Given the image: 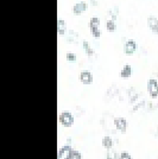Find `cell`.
<instances>
[{"label":"cell","instance_id":"6da1fadb","mask_svg":"<svg viewBox=\"0 0 158 159\" xmlns=\"http://www.w3.org/2000/svg\"><path fill=\"white\" fill-rule=\"evenodd\" d=\"M59 124L64 127H72L74 125V116L69 112H63L58 116Z\"/></svg>","mask_w":158,"mask_h":159},{"label":"cell","instance_id":"7a4b0ae2","mask_svg":"<svg viewBox=\"0 0 158 159\" xmlns=\"http://www.w3.org/2000/svg\"><path fill=\"white\" fill-rule=\"evenodd\" d=\"M147 92L151 98H157L158 96V82L156 80H149L147 82Z\"/></svg>","mask_w":158,"mask_h":159},{"label":"cell","instance_id":"3957f363","mask_svg":"<svg viewBox=\"0 0 158 159\" xmlns=\"http://www.w3.org/2000/svg\"><path fill=\"white\" fill-rule=\"evenodd\" d=\"M72 148L70 147V145H64L59 148L58 154H57V159H70L72 156Z\"/></svg>","mask_w":158,"mask_h":159},{"label":"cell","instance_id":"277c9868","mask_svg":"<svg viewBox=\"0 0 158 159\" xmlns=\"http://www.w3.org/2000/svg\"><path fill=\"white\" fill-rule=\"evenodd\" d=\"M114 125L121 133H126L127 129V121L125 118H115L114 119Z\"/></svg>","mask_w":158,"mask_h":159},{"label":"cell","instance_id":"5b68a950","mask_svg":"<svg viewBox=\"0 0 158 159\" xmlns=\"http://www.w3.org/2000/svg\"><path fill=\"white\" fill-rule=\"evenodd\" d=\"M99 25H100L99 18H92V19H91V30H92V34L94 37H96V38L100 37Z\"/></svg>","mask_w":158,"mask_h":159},{"label":"cell","instance_id":"8992f818","mask_svg":"<svg viewBox=\"0 0 158 159\" xmlns=\"http://www.w3.org/2000/svg\"><path fill=\"white\" fill-rule=\"evenodd\" d=\"M80 80L83 84H91L93 82V76L89 71H82L80 74Z\"/></svg>","mask_w":158,"mask_h":159},{"label":"cell","instance_id":"52a82bcc","mask_svg":"<svg viewBox=\"0 0 158 159\" xmlns=\"http://www.w3.org/2000/svg\"><path fill=\"white\" fill-rule=\"evenodd\" d=\"M147 25H149V27L151 29L153 32L158 34V19L157 18H155V17H149V18H147Z\"/></svg>","mask_w":158,"mask_h":159},{"label":"cell","instance_id":"ba28073f","mask_svg":"<svg viewBox=\"0 0 158 159\" xmlns=\"http://www.w3.org/2000/svg\"><path fill=\"white\" fill-rule=\"evenodd\" d=\"M136 48H137L136 42L133 39H128L125 45V52L127 53V55H131V53H133L136 51Z\"/></svg>","mask_w":158,"mask_h":159},{"label":"cell","instance_id":"9c48e42d","mask_svg":"<svg viewBox=\"0 0 158 159\" xmlns=\"http://www.w3.org/2000/svg\"><path fill=\"white\" fill-rule=\"evenodd\" d=\"M87 7H88L87 2H85V1H81V2L76 4V5L74 6V13L76 14V16H79V14H81V12H82V11L87 10Z\"/></svg>","mask_w":158,"mask_h":159},{"label":"cell","instance_id":"30bf717a","mask_svg":"<svg viewBox=\"0 0 158 159\" xmlns=\"http://www.w3.org/2000/svg\"><path fill=\"white\" fill-rule=\"evenodd\" d=\"M101 145L104 146L107 150H111L113 147V140L111 137H104L102 140H101Z\"/></svg>","mask_w":158,"mask_h":159},{"label":"cell","instance_id":"8fae6325","mask_svg":"<svg viewBox=\"0 0 158 159\" xmlns=\"http://www.w3.org/2000/svg\"><path fill=\"white\" fill-rule=\"evenodd\" d=\"M132 74V68L131 66H125L124 68H123V70L120 71V76L121 77H124V79H126V77H130Z\"/></svg>","mask_w":158,"mask_h":159},{"label":"cell","instance_id":"7c38bea8","mask_svg":"<svg viewBox=\"0 0 158 159\" xmlns=\"http://www.w3.org/2000/svg\"><path fill=\"white\" fill-rule=\"evenodd\" d=\"M57 30H58L59 34H63V33L66 32V24H64V21L62 19H59L57 21Z\"/></svg>","mask_w":158,"mask_h":159},{"label":"cell","instance_id":"4fadbf2b","mask_svg":"<svg viewBox=\"0 0 158 159\" xmlns=\"http://www.w3.org/2000/svg\"><path fill=\"white\" fill-rule=\"evenodd\" d=\"M119 156L120 154H118V153L115 152L114 150H108V153H107V158L106 159H119Z\"/></svg>","mask_w":158,"mask_h":159},{"label":"cell","instance_id":"5bb4252c","mask_svg":"<svg viewBox=\"0 0 158 159\" xmlns=\"http://www.w3.org/2000/svg\"><path fill=\"white\" fill-rule=\"evenodd\" d=\"M115 29H117V25H115L114 20H108V21H107V30H109V31H114Z\"/></svg>","mask_w":158,"mask_h":159},{"label":"cell","instance_id":"9a60e30c","mask_svg":"<svg viewBox=\"0 0 158 159\" xmlns=\"http://www.w3.org/2000/svg\"><path fill=\"white\" fill-rule=\"evenodd\" d=\"M70 159H82V156H81V153H80L79 151L72 150V156H70Z\"/></svg>","mask_w":158,"mask_h":159},{"label":"cell","instance_id":"2e32d148","mask_svg":"<svg viewBox=\"0 0 158 159\" xmlns=\"http://www.w3.org/2000/svg\"><path fill=\"white\" fill-rule=\"evenodd\" d=\"M119 159H132L131 154L127 152H121L119 156Z\"/></svg>","mask_w":158,"mask_h":159},{"label":"cell","instance_id":"e0dca14e","mask_svg":"<svg viewBox=\"0 0 158 159\" xmlns=\"http://www.w3.org/2000/svg\"><path fill=\"white\" fill-rule=\"evenodd\" d=\"M67 57H68V60L70 61V62H74V61L76 60V57H75V55H74V53H68V55H67Z\"/></svg>","mask_w":158,"mask_h":159}]
</instances>
